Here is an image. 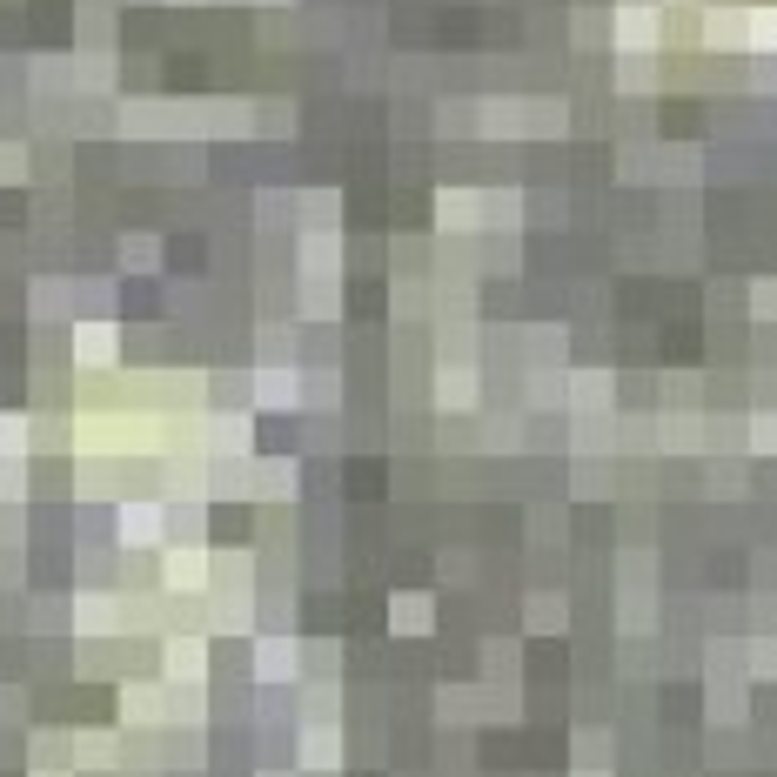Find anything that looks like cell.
I'll return each instance as SVG.
<instances>
[{
	"mask_svg": "<svg viewBox=\"0 0 777 777\" xmlns=\"http://www.w3.org/2000/svg\"><path fill=\"white\" fill-rule=\"evenodd\" d=\"M181 108H161V101H128V108L114 114V128L128 134V141H148V134H175L181 121H175Z\"/></svg>",
	"mask_w": 777,
	"mask_h": 777,
	"instance_id": "6da1fadb",
	"label": "cell"
},
{
	"mask_svg": "<svg viewBox=\"0 0 777 777\" xmlns=\"http://www.w3.org/2000/svg\"><path fill=\"white\" fill-rule=\"evenodd\" d=\"M114 349H121V342H114L108 322H81V329H74V356L81 362H114Z\"/></svg>",
	"mask_w": 777,
	"mask_h": 777,
	"instance_id": "7a4b0ae2",
	"label": "cell"
},
{
	"mask_svg": "<svg viewBox=\"0 0 777 777\" xmlns=\"http://www.w3.org/2000/svg\"><path fill=\"white\" fill-rule=\"evenodd\" d=\"M155 523H161V516L148 510V503H128V510H121V536H128V543H148Z\"/></svg>",
	"mask_w": 777,
	"mask_h": 777,
	"instance_id": "3957f363",
	"label": "cell"
},
{
	"mask_svg": "<svg viewBox=\"0 0 777 777\" xmlns=\"http://www.w3.org/2000/svg\"><path fill=\"white\" fill-rule=\"evenodd\" d=\"M74 81H81V88H108V81H114V54H81Z\"/></svg>",
	"mask_w": 777,
	"mask_h": 777,
	"instance_id": "277c9868",
	"label": "cell"
},
{
	"mask_svg": "<svg viewBox=\"0 0 777 777\" xmlns=\"http://www.w3.org/2000/svg\"><path fill=\"white\" fill-rule=\"evenodd\" d=\"M168 583H175V590L201 583V556H195V550H175V556H168Z\"/></svg>",
	"mask_w": 777,
	"mask_h": 777,
	"instance_id": "5b68a950",
	"label": "cell"
},
{
	"mask_svg": "<svg viewBox=\"0 0 777 777\" xmlns=\"http://www.w3.org/2000/svg\"><path fill=\"white\" fill-rule=\"evenodd\" d=\"M168 670H175V677H195V670H201V644L175 637V644H168Z\"/></svg>",
	"mask_w": 777,
	"mask_h": 777,
	"instance_id": "8992f818",
	"label": "cell"
},
{
	"mask_svg": "<svg viewBox=\"0 0 777 777\" xmlns=\"http://www.w3.org/2000/svg\"><path fill=\"white\" fill-rule=\"evenodd\" d=\"M27 449V416H0V456H21Z\"/></svg>",
	"mask_w": 777,
	"mask_h": 777,
	"instance_id": "52a82bcc",
	"label": "cell"
},
{
	"mask_svg": "<svg viewBox=\"0 0 777 777\" xmlns=\"http://www.w3.org/2000/svg\"><path fill=\"white\" fill-rule=\"evenodd\" d=\"M0 181H27V148L21 141H0Z\"/></svg>",
	"mask_w": 777,
	"mask_h": 777,
	"instance_id": "ba28073f",
	"label": "cell"
},
{
	"mask_svg": "<svg viewBox=\"0 0 777 777\" xmlns=\"http://www.w3.org/2000/svg\"><path fill=\"white\" fill-rule=\"evenodd\" d=\"M289 644H262V677H289Z\"/></svg>",
	"mask_w": 777,
	"mask_h": 777,
	"instance_id": "9c48e42d",
	"label": "cell"
},
{
	"mask_svg": "<svg viewBox=\"0 0 777 777\" xmlns=\"http://www.w3.org/2000/svg\"><path fill=\"white\" fill-rule=\"evenodd\" d=\"M650 34H657V21H650L644 7H630V14H623V41H650Z\"/></svg>",
	"mask_w": 777,
	"mask_h": 777,
	"instance_id": "30bf717a",
	"label": "cell"
},
{
	"mask_svg": "<svg viewBox=\"0 0 777 777\" xmlns=\"http://www.w3.org/2000/svg\"><path fill=\"white\" fill-rule=\"evenodd\" d=\"M81 623H88V630L114 623V603H108V597H88V603H81Z\"/></svg>",
	"mask_w": 777,
	"mask_h": 777,
	"instance_id": "8fae6325",
	"label": "cell"
},
{
	"mask_svg": "<svg viewBox=\"0 0 777 777\" xmlns=\"http://www.w3.org/2000/svg\"><path fill=\"white\" fill-rule=\"evenodd\" d=\"M262 402H295V376H262Z\"/></svg>",
	"mask_w": 777,
	"mask_h": 777,
	"instance_id": "7c38bea8",
	"label": "cell"
},
{
	"mask_svg": "<svg viewBox=\"0 0 777 777\" xmlns=\"http://www.w3.org/2000/svg\"><path fill=\"white\" fill-rule=\"evenodd\" d=\"M757 41H777V14H757V27H751Z\"/></svg>",
	"mask_w": 777,
	"mask_h": 777,
	"instance_id": "4fadbf2b",
	"label": "cell"
}]
</instances>
